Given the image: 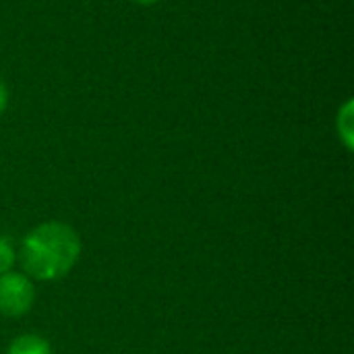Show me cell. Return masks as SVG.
Returning <instances> with one entry per match:
<instances>
[{
    "label": "cell",
    "mask_w": 354,
    "mask_h": 354,
    "mask_svg": "<svg viewBox=\"0 0 354 354\" xmlns=\"http://www.w3.org/2000/svg\"><path fill=\"white\" fill-rule=\"evenodd\" d=\"M79 257V239L73 228L48 222L27 234L21 249V263L27 274L39 280L64 276Z\"/></svg>",
    "instance_id": "obj_1"
},
{
    "label": "cell",
    "mask_w": 354,
    "mask_h": 354,
    "mask_svg": "<svg viewBox=\"0 0 354 354\" xmlns=\"http://www.w3.org/2000/svg\"><path fill=\"white\" fill-rule=\"evenodd\" d=\"M33 303V286L21 274L0 276V313L8 317L23 315Z\"/></svg>",
    "instance_id": "obj_2"
},
{
    "label": "cell",
    "mask_w": 354,
    "mask_h": 354,
    "mask_svg": "<svg viewBox=\"0 0 354 354\" xmlns=\"http://www.w3.org/2000/svg\"><path fill=\"white\" fill-rule=\"evenodd\" d=\"M8 354H50V346L37 336H19L10 344Z\"/></svg>",
    "instance_id": "obj_3"
},
{
    "label": "cell",
    "mask_w": 354,
    "mask_h": 354,
    "mask_svg": "<svg viewBox=\"0 0 354 354\" xmlns=\"http://www.w3.org/2000/svg\"><path fill=\"white\" fill-rule=\"evenodd\" d=\"M338 133L342 135L344 143L353 145V102H346L338 114Z\"/></svg>",
    "instance_id": "obj_4"
},
{
    "label": "cell",
    "mask_w": 354,
    "mask_h": 354,
    "mask_svg": "<svg viewBox=\"0 0 354 354\" xmlns=\"http://www.w3.org/2000/svg\"><path fill=\"white\" fill-rule=\"evenodd\" d=\"M12 249L4 243V241H0V276L2 274H6V270L10 268V263H12Z\"/></svg>",
    "instance_id": "obj_5"
},
{
    "label": "cell",
    "mask_w": 354,
    "mask_h": 354,
    "mask_svg": "<svg viewBox=\"0 0 354 354\" xmlns=\"http://www.w3.org/2000/svg\"><path fill=\"white\" fill-rule=\"evenodd\" d=\"M6 102H8V91H6V87H4V83L0 81V112L6 108Z\"/></svg>",
    "instance_id": "obj_6"
},
{
    "label": "cell",
    "mask_w": 354,
    "mask_h": 354,
    "mask_svg": "<svg viewBox=\"0 0 354 354\" xmlns=\"http://www.w3.org/2000/svg\"><path fill=\"white\" fill-rule=\"evenodd\" d=\"M133 2H139V4H156L160 0H133Z\"/></svg>",
    "instance_id": "obj_7"
}]
</instances>
